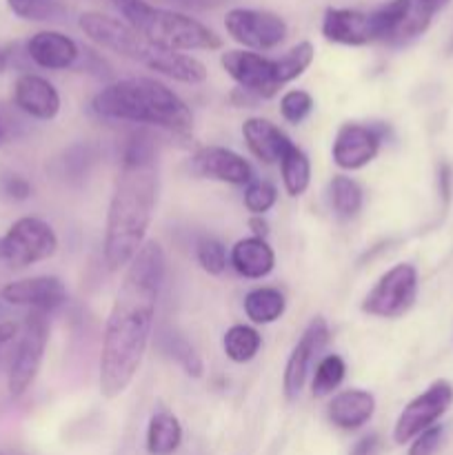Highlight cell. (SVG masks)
<instances>
[{"instance_id":"6da1fadb","label":"cell","mask_w":453,"mask_h":455,"mask_svg":"<svg viewBox=\"0 0 453 455\" xmlns=\"http://www.w3.org/2000/svg\"><path fill=\"white\" fill-rule=\"evenodd\" d=\"M163 280L164 251L155 240H149L127 265L107 318L100 354V394L105 398L124 394L140 369Z\"/></svg>"},{"instance_id":"7a4b0ae2","label":"cell","mask_w":453,"mask_h":455,"mask_svg":"<svg viewBox=\"0 0 453 455\" xmlns=\"http://www.w3.org/2000/svg\"><path fill=\"white\" fill-rule=\"evenodd\" d=\"M158 200V160L154 140L147 132L127 138L120 158V173L107 212L105 262L120 271L145 244L147 229Z\"/></svg>"},{"instance_id":"3957f363","label":"cell","mask_w":453,"mask_h":455,"mask_svg":"<svg viewBox=\"0 0 453 455\" xmlns=\"http://www.w3.org/2000/svg\"><path fill=\"white\" fill-rule=\"evenodd\" d=\"M91 109L100 118L154 124L178 136H189L194 129L187 102L154 78L115 80L93 96Z\"/></svg>"},{"instance_id":"277c9868","label":"cell","mask_w":453,"mask_h":455,"mask_svg":"<svg viewBox=\"0 0 453 455\" xmlns=\"http://www.w3.org/2000/svg\"><path fill=\"white\" fill-rule=\"evenodd\" d=\"M78 25L84 31V36L100 44L102 49H109L118 56L140 62V65L154 69L155 74H163L167 78L187 84H198L207 80V69H204L203 62L182 52H171V49L149 43L145 36L138 34L127 22H120L115 18L105 16V13L87 12L80 16Z\"/></svg>"},{"instance_id":"5b68a950","label":"cell","mask_w":453,"mask_h":455,"mask_svg":"<svg viewBox=\"0 0 453 455\" xmlns=\"http://www.w3.org/2000/svg\"><path fill=\"white\" fill-rule=\"evenodd\" d=\"M129 27L145 36L149 43L171 52H191V49H220V36L195 18L185 16L171 9L151 7L145 0H109Z\"/></svg>"},{"instance_id":"8992f818","label":"cell","mask_w":453,"mask_h":455,"mask_svg":"<svg viewBox=\"0 0 453 455\" xmlns=\"http://www.w3.org/2000/svg\"><path fill=\"white\" fill-rule=\"evenodd\" d=\"M49 342V320L43 311H31L22 324L20 340L13 351L12 364H9L7 387L13 398H20L31 385L43 364L44 349Z\"/></svg>"},{"instance_id":"52a82bcc","label":"cell","mask_w":453,"mask_h":455,"mask_svg":"<svg viewBox=\"0 0 453 455\" xmlns=\"http://www.w3.org/2000/svg\"><path fill=\"white\" fill-rule=\"evenodd\" d=\"M0 244H3L0 258L13 269H25L36 262L47 260L58 251V235L52 225L40 218L25 216L13 222Z\"/></svg>"},{"instance_id":"ba28073f","label":"cell","mask_w":453,"mask_h":455,"mask_svg":"<svg viewBox=\"0 0 453 455\" xmlns=\"http://www.w3.org/2000/svg\"><path fill=\"white\" fill-rule=\"evenodd\" d=\"M417 296V271L409 262L391 267L371 291L364 296L362 311L376 318H400L413 307Z\"/></svg>"},{"instance_id":"9c48e42d","label":"cell","mask_w":453,"mask_h":455,"mask_svg":"<svg viewBox=\"0 0 453 455\" xmlns=\"http://www.w3.org/2000/svg\"><path fill=\"white\" fill-rule=\"evenodd\" d=\"M453 404V387L447 380H435L425 394L413 398L402 413L398 416L393 427V443H411L422 431L435 427V422L449 411Z\"/></svg>"},{"instance_id":"30bf717a","label":"cell","mask_w":453,"mask_h":455,"mask_svg":"<svg viewBox=\"0 0 453 455\" xmlns=\"http://www.w3.org/2000/svg\"><path fill=\"white\" fill-rule=\"evenodd\" d=\"M220 62L242 92L262 98V100L274 98L282 87L278 60L265 58L262 53L231 49V52L222 53Z\"/></svg>"},{"instance_id":"8fae6325","label":"cell","mask_w":453,"mask_h":455,"mask_svg":"<svg viewBox=\"0 0 453 455\" xmlns=\"http://www.w3.org/2000/svg\"><path fill=\"white\" fill-rule=\"evenodd\" d=\"M226 34L247 49L266 52L287 38V22L271 12L260 9H231L225 16Z\"/></svg>"},{"instance_id":"7c38bea8","label":"cell","mask_w":453,"mask_h":455,"mask_svg":"<svg viewBox=\"0 0 453 455\" xmlns=\"http://www.w3.org/2000/svg\"><path fill=\"white\" fill-rule=\"evenodd\" d=\"M382 140H385L382 124L345 123L338 129L336 140H333V163L345 172L367 167L380 151Z\"/></svg>"},{"instance_id":"4fadbf2b","label":"cell","mask_w":453,"mask_h":455,"mask_svg":"<svg viewBox=\"0 0 453 455\" xmlns=\"http://www.w3.org/2000/svg\"><path fill=\"white\" fill-rule=\"evenodd\" d=\"M329 342V324L324 318H314L306 329L302 331L300 340L293 347L287 364H284L282 389L287 400H296L300 391L305 389V382L309 378V371L314 369L315 358Z\"/></svg>"},{"instance_id":"5bb4252c","label":"cell","mask_w":453,"mask_h":455,"mask_svg":"<svg viewBox=\"0 0 453 455\" xmlns=\"http://www.w3.org/2000/svg\"><path fill=\"white\" fill-rule=\"evenodd\" d=\"M0 300L12 307H29L31 311L49 314L65 305L67 287L56 275H36V278L4 284L0 291Z\"/></svg>"},{"instance_id":"9a60e30c","label":"cell","mask_w":453,"mask_h":455,"mask_svg":"<svg viewBox=\"0 0 453 455\" xmlns=\"http://www.w3.org/2000/svg\"><path fill=\"white\" fill-rule=\"evenodd\" d=\"M194 173L226 185H249L253 180V169L247 158L226 147H203L191 158Z\"/></svg>"},{"instance_id":"2e32d148","label":"cell","mask_w":453,"mask_h":455,"mask_svg":"<svg viewBox=\"0 0 453 455\" xmlns=\"http://www.w3.org/2000/svg\"><path fill=\"white\" fill-rule=\"evenodd\" d=\"M13 102L22 114L36 120H53L60 111V93L38 74H22L16 80Z\"/></svg>"},{"instance_id":"e0dca14e","label":"cell","mask_w":453,"mask_h":455,"mask_svg":"<svg viewBox=\"0 0 453 455\" xmlns=\"http://www.w3.org/2000/svg\"><path fill=\"white\" fill-rule=\"evenodd\" d=\"M322 36L329 43L349 47L376 43L371 16L358 9H327L322 18Z\"/></svg>"},{"instance_id":"ac0fdd59","label":"cell","mask_w":453,"mask_h":455,"mask_svg":"<svg viewBox=\"0 0 453 455\" xmlns=\"http://www.w3.org/2000/svg\"><path fill=\"white\" fill-rule=\"evenodd\" d=\"M27 56L43 69H69L78 62L80 47L60 31H38L27 40Z\"/></svg>"},{"instance_id":"d6986e66","label":"cell","mask_w":453,"mask_h":455,"mask_svg":"<svg viewBox=\"0 0 453 455\" xmlns=\"http://www.w3.org/2000/svg\"><path fill=\"white\" fill-rule=\"evenodd\" d=\"M376 413V398L364 389H346L333 395L327 407V418L342 431H355L367 425Z\"/></svg>"},{"instance_id":"ffe728a7","label":"cell","mask_w":453,"mask_h":455,"mask_svg":"<svg viewBox=\"0 0 453 455\" xmlns=\"http://www.w3.org/2000/svg\"><path fill=\"white\" fill-rule=\"evenodd\" d=\"M242 136L249 151L265 164L280 163L284 151L291 147V138H289L278 124H274L266 118L244 120Z\"/></svg>"},{"instance_id":"44dd1931","label":"cell","mask_w":453,"mask_h":455,"mask_svg":"<svg viewBox=\"0 0 453 455\" xmlns=\"http://www.w3.org/2000/svg\"><path fill=\"white\" fill-rule=\"evenodd\" d=\"M229 265L238 271L242 278L260 280L274 271L275 267V253L269 247L265 238H249L238 240L229 251Z\"/></svg>"},{"instance_id":"7402d4cb","label":"cell","mask_w":453,"mask_h":455,"mask_svg":"<svg viewBox=\"0 0 453 455\" xmlns=\"http://www.w3.org/2000/svg\"><path fill=\"white\" fill-rule=\"evenodd\" d=\"M182 444V425L173 413L158 411L147 427V451L149 455H173Z\"/></svg>"},{"instance_id":"603a6c76","label":"cell","mask_w":453,"mask_h":455,"mask_svg":"<svg viewBox=\"0 0 453 455\" xmlns=\"http://www.w3.org/2000/svg\"><path fill=\"white\" fill-rule=\"evenodd\" d=\"M287 309L284 293L275 287H258L244 296V314L256 324H271Z\"/></svg>"},{"instance_id":"cb8c5ba5","label":"cell","mask_w":453,"mask_h":455,"mask_svg":"<svg viewBox=\"0 0 453 455\" xmlns=\"http://www.w3.org/2000/svg\"><path fill=\"white\" fill-rule=\"evenodd\" d=\"M278 164H280V173H282V185L289 196L296 198V196H302L306 189H309L311 163L300 147L291 142V147L284 151Z\"/></svg>"},{"instance_id":"d4e9b609","label":"cell","mask_w":453,"mask_h":455,"mask_svg":"<svg viewBox=\"0 0 453 455\" xmlns=\"http://www.w3.org/2000/svg\"><path fill=\"white\" fill-rule=\"evenodd\" d=\"M262 347V336L249 324H234L226 329L225 338H222V349H225L226 358L235 364H244L258 355Z\"/></svg>"},{"instance_id":"484cf974","label":"cell","mask_w":453,"mask_h":455,"mask_svg":"<svg viewBox=\"0 0 453 455\" xmlns=\"http://www.w3.org/2000/svg\"><path fill=\"white\" fill-rule=\"evenodd\" d=\"M364 194L358 182L349 176H336L331 180V207L340 218H354L362 209Z\"/></svg>"},{"instance_id":"4316f807","label":"cell","mask_w":453,"mask_h":455,"mask_svg":"<svg viewBox=\"0 0 453 455\" xmlns=\"http://www.w3.org/2000/svg\"><path fill=\"white\" fill-rule=\"evenodd\" d=\"M346 373L345 360L338 354H329L315 364L314 380H311V391H314L315 398H324V395L333 394L338 387L342 385Z\"/></svg>"},{"instance_id":"83f0119b","label":"cell","mask_w":453,"mask_h":455,"mask_svg":"<svg viewBox=\"0 0 453 455\" xmlns=\"http://www.w3.org/2000/svg\"><path fill=\"white\" fill-rule=\"evenodd\" d=\"M160 345H163L164 354L171 355L173 360H176L178 364H180L182 369L187 371V376L191 378H200L203 376L204 367H203V360H200L198 351L191 347V342L187 340V338H182L180 333H173V331H164L163 333V340H160Z\"/></svg>"},{"instance_id":"f1b7e54d","label":"cell","mask_w":453,"mask_h":455,"mask_svg":"<svg viewBox=\"0 0 453 455\" xmlns=\"http://www.w3.org/2000/svg\"><path fill=\"white\" fill-rule=\"evenodd\" d=\"M9 9L22 20L52 22L67 16V7L60 0H7Z\"/></svg>"},{"instance_id":"f546056e","label":"cell","mask_w":453,"mask_h":455,"mask_svg":"<svg viewBox=\"0 0 453 455\" xmlns=\"http://www.w3.org/2000/svg\"><path fill=\"white\" fill-rule=\"evenodd\" d=\"M314 56H315L314 44H311L309 40H302V43H298L296 47L289 49L284 56L275 58V60H278L280 80H282V84L300 78V76L309 69L311 62H314Z\"/></svg>"},{"instance_id":"4dcf8cb0","label":"cell","mask_w":453,"mask_h":455,"mask_svg":"<svg viewBox=\"0 0 453 455\" xmlns=\"http://www.w3.org/2000/svg\"><path fill=\"white\" fill-rule=\"evenodd\" d=\"M278 200V189L269 180H251L244 189V207L251 216H265Z\"/></svg>"},{"instance_id":"1f68e13d","label":"cell","mask_w":453,"mask_h":455,"mask_svg":"<svg viewBox=\"0 0 453 455\" xmlns=\"http://www.w3.org/2000/svg\"><path fill=\"white\" fill-rule=\"evenodd\" d=\"M195 258L198 265L207 271L209 275H220L226 269V249L220 240L204 235L200 238L198 249H195Z\"/></svg>"},{"instance_id":"d6a6232c","label":"cell","mask_w":453,"mask_h":455,"mask_svg":"<svg viewBox=\"0 0 453 455\" xmlns=\"http://www.w3.org/2000/svg\"><path fill=\"white\" fill-rule=\"evenodd\" d=\"M314 111V98L302 89H291L280 98V114L287 123L298 124Z\"/></svg>"},{"instance_id":"836d02e7","label":"cell","mask_w":453,"mask_h":455,"mask_svg":"<svg viewBox=\"0 0 453 455\" xmlns=\"http://www.w3.org/2000/svg\"><path fill=\"white\" fill-rule=\"evenodd\" d=\"M93 160H96V151L91 145H74L62 158L65 164V173L69 180H83L91 169Z\"/></svg>"},{"instance_id":"e575fe53","label":"cell","mask_w":453,"mask_h":455,"mask_svg":"<svg viewBox=\"0 0 453 455\" xmlns=\"http://www.w3.org/2000/svg\"><path fill=\"white\" fill-rule=\"evenodd\" d=\"M31 182L27 180L25 176L20 173H13V172H4L0 173V196L12 203H22L31 196Z\"/></svg>"},{"instance_id":"d590c367","label":"cell","mask_w":453,"mask_h":455,"mask_svg":"<svg viewBox=\"0 0 453 455\" xmlns=\"http://www.w3.org/2000/svg\"><path fill=\"white\" fill-rule=\"evenodd\" d=\"M442 438H444V427L440 425L431 427V429L422 431L420 435L413 438L407 455H435L438 453L440 444H442Z\"/></svg>"},{"instance_id":"8d00e7d4","label":"cell","mask_w":453,"mask_h":455,"mask_svg":"<svg viewBox=\"0 0 453 455\" xmlns=\"http://www.w3.org/2000/svg\"><path fill=\"white\" fill-rule=\"evenodd\" d=\"M380 449H382L380 435L371 434V435H364L362 440H358L349 455H380Z\"/></svg>"},{"instance_id":"74e56055","label":"cell","mask_w":453,"mask_h":455,"mask_svg":"<svg viewBox=\"0 0 453 455\" xmlns=\"http://www.w3.org/2000/svg\"><path fill=\"white\" fill-rule=\"evenodd\" d=\"M13 58H16V44H0V74L12 67Z\"/></svg>"},{"instance_id":"f35d334b","label":"cell","mask_w":453,"mask_h":455,"mask_svg":"<svg viewBox=\"0 0 453 455\" xmlns=\"http://www.w3.org/2000/svg\"><path fill=\"white\" fill-rule=\"evenodd\" d=\"M417 3H420L422 12H425L426 16H429V18H433L435 13H438V12H442V9L447 7V4L451 3V0H417Z\"/></svg>"},{"instance_id":"ab89813d","label":"cell","mask_w":453,"mask_h":455,"mask_svg":"<svg viewBox=\"0 0 453 455\" xmlns=\"http://www.w3.org/2000/svg\"><path fill=\"white\" fill-rule=\"evenodd\" d=\"M16 333H18L16 323H9V320H3V323H0V349H3V347L7 345V342H12Z\"/></svg>"},{"instance_id":"60d3db41","label":"cell","mask_w":453,"mask_h":455,"mask_svg":"<svg viewBox=\"0 0 453 455\" xmlns=\"http://www.w3.org/2000/svg\"><path fill=\"white\" fill-rule=\"evenodd\" d=\"M249 227H251V231H253V235H256V238H266V234H269V225H266L265 218H262V216L249 218Z\"/></svg>"},{"instance_id":"b9f144b4","label":"cell","mask_w":453,"mask_h":455,"mask_svg":"<svg viewBox=\"0 0 453 455\" xmlns=\"http://www.w3.org/2000/svg\"><path fill=\"white\" fill-rule=\"evenodd\" d=\"M176 4H182V7L191 9H209L218 3V0H173Z\"/></svg>"},{"instance_id":"7bdbcfd3","label":"cell","mask_w":453,"mask_h":455,"mask_svg":"<svg viewBox=\"0 0 453 455\" xmlns=\"http://www.w3.org/2000/svg\"><path fill=\"white\" fill-rule=\"evenodd\" d=\"M9 133H12V124H9L7 116H4L3 109H0V147L9 140Z\"/></svg>"},{"instance_id":"ee69618b","label":"cell","mask_w":453,"mask_h":455,"mask_svg":"<svg viewBox=\"0 0 453 455\" xmlns=\"http://www.w3.org/2000/svg\"><path fill=\"white\" fill-rule=\"evenodd\" d=\"M0 455H22V453H18V451H12V449H4V451H0Z\"/></svg>"},{"instance_id":"f6af8a7d","label":"cell","mask_w":453,"mask_h":455,"mask_svg":"<svg viewBox=\"0 0 453 455\" xmlns=\"http://www.w3.org/2000/svg\"><path fill=\"white\" fill-rule=\"evenodd\" d=\"M4 315V309H3V300H0V318H3Z\"/></svg>"},{"instance_id":"bcb514c9","label":"cell","mask_w":453,"mask_h":455,"mask_svg":"<svg viewBox=\"0 0 453 455\" xmlns=\"http://www.w3.org/2000/svg\"><path fill=\"white\" fill-rule=\"evenodd\" d=\"M449 53H453V38H451V43H449Z\"/></svg>"},{"instance_id":"7dc6e473","label":"cell","mask_w":453,"mask_h":455,"mask_svg":"<svg viewBox=\"0 0 453 455\" xmlns=\"http://www.w3.org/2000/svg\"><path fill=\"white\" fill-rule=\"evenodd\" d=\"M0 251H3V244H0Z\"/></svg>"}]
</instances>
